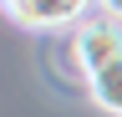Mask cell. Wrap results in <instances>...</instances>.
<instances>
[{
	"instance_id": "1",
	"label": "cell",
	"mask_w": 122,
	"mask_h": 117,
	"mask_svg": "<svg viewBox=\"0 0 122 117\" xmlns=\"http://www.w3.org/2000/svg\"><path fill=\"white\" fill-rule=\"evenodd\" d=\"M71 56L86 76H97L102 66L122 61V20L117 15H92L76 25V41H71Z\"/></svg>"
},
{
	"instance_id": "3",
	"label": "cell",
	"mask_w": 122,
	"mask_h": 117,
	"mask_svg": "<svg viewBox=\"0 0 122 117\" xmlns=\"http://www.w3.org/2000/svg\"><path fill=\"white\" fill-rule=\"evenodd\" d=\"M86 92H92V102H97L102 112H112V117H122V61H112V66H102L97 76H86Z\"/></svg>"
},
{
	"instance_id": "4",
	"label": "cell",
	"mask_w": 122,
	"mask_h": 117,
	"mask_svg": "<svg viewBox=\"0 0 122 117\" xmlns=\"http://www.w3.org/2000/svg\"><path fill=\"white\" fill-rule=\"evenodd\" d=\"M97 5H102V15H117L122 20V0H97Z\"/></svg>"
},
{
	"instance_id": "2",
	"label": "cell",
	"mask_w": 122,
	"mask_h": 117,
	"mask_svg": "<svg viewBox=\"0 0 122 117\" xmlns=\"http://www.w3.org/2000/svg\"><path fill=\"white\" fill-rule=\"evenodd\" d=\"M81 5H86V0H0V10H5L15 25H25V31L66 25V20L81 15Z\"/></svg>"
}]
</instances>
